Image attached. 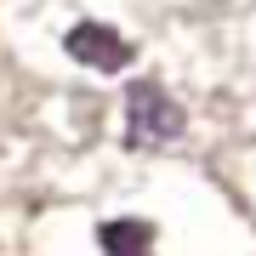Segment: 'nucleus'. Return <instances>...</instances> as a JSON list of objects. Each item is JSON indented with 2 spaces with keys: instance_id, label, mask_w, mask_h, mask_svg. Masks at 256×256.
I'll use <instances>...</instances> for the list:
<instances>
[{
  "instance_id": "f257e3e1",
  "label": "nucleus",
  "mask_w": 256,
  "mask_h": 256,
  "mask_svg": "<svg viewBox=\"0 0 256 256\" xmlns=\"http://www.w3.org/2000/svg\"><path fill=\"white\" fill-rule=\"evenodd\" d=\"M182 131H188V114L165 86H154V80H131L126 86V148L154 154V148L176 142Z\"/></svg>"
},
{
  "instance_id": "f03ea898",
  "label": "nucleus",
  "mask_w": 256,
  "mask_h": 256,
  "mask_svg": "<svg viewBox=\"0 0 256 256\" xmlns=\"http://www.w3.org/2000/svg\"><path fill=\"white\" fill-rule=\"evenodd\" d=\"M63 52H68L80 68H92V74H120V68L137 63V46H131L120 28L97 23V18H80V23H74L68 34H63Z\"/></svg>"
},
{
  "instance_id": "7ed1b4c3",
  "label": "nucleus",
  "mask_w": 256,
  "mask_h": 256,
  "mask_svg": "<svg viewBox=\"0 0 256 256\" xmlns=\"http://www.w3.org/2000/svg\"><path fill=\"white\" fill-rule=\"evenodd\" d=\"M97 245L108 250V256H142L148 245H154V222H137V216L102 222V228H97Z\"/></svg>"
}]
</instances>
